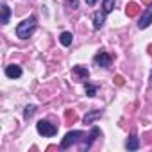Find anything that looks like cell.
<instances>
[{
	"mask_svg": "<svg viewBox=\"0 0 152 152\" xmlns=\"http://www.w3.org/2000/svg\"><path fill=\"white\" fill-rule=\"evenodd\" d=\"M36 27H38L36 16H29V18H25L22 23H18V27H16V36H18L20 39H29V38L34 34Z\"/></svg>",
	"mask_w": 152,
	"mask_h": 152,
	"instance_id": "obj_1",
	"label": "cell"
},
{
	"mask_svg": "<svg viewBox=\"0 0 152 152\" xmlns=\"http://www.w3.org/2000/svg\"><path fill=\"white\" fill-rule=\"evenodd\" d=\"M81 138H84V132L83 131H70V132H66L64 134V138L61 140V145H59V148H68V147H72L73 143H77Z\"/></svg>",
	"mask_w": 152,
	"mask_h": 152,
	"instance_id": "obj_2",
	"label": "cell"
},
{
	"mask_svg": "<svg viewBox=\"0 0 152 152\" xmlns=\"http://www.w3.org/2000/svg\"><path fill=\"white\" fill-rule=\"evenodd\" d=\"M36 131L41 134V136H47V138H52L57 134V127L54 124H50L48 120H39L36 124Z\"/></svg>",
	"mask_w": 152,
	"mask_h": 152,
	"instance_id": "obj_3",
	"label": "cell"
},
{
	"mask_svg": "<svg viewBox=\"0 0 152 152\" xmlns=\"http://www.w3.org/2000/svg\"><path fill=\"white\" fill-rule=\"evenodd\" d=\"M97 138H100V129H99V127H91L90 134L84 138V141H83V145H81V152L90 150V148H91V145L95 143V140H97Z\"/></svg>",
	"mask_w": 152,
	"mask_h": 152,
	"instance_id": "obj_4",
	"label": "cell"
},
{
	"mask_svg": "<svg viewBox=\"0 0 152 152\" xmlns=\"http://www.w3.org/2000/svg\"><path fill=\"white\" fill-rule=\"evenodd\" d=\"M93 63H95L99 68H109V66H111V63H113V57H111L107 52L100 50V52H97V54H95Z\"/></svg>",
	"mask_w": 152,
	"mask_h": 152,
	"instance_id": "obj_5",
	"label": "cell"
},
{
	"mask_svg": "<svg viewBox=\"0 0 152 152\" xmlns=\"http://www.w3.org/2000/svg\"><path fill=\"white\" fill-rule=\"evenodd\" d=\"M150 23H152V4H150V6H148V9H145V13L141 15L140 22H138V27L143 31V29H147Z\"/></svg>",
	"mask_w": 152,
	"mask_h": 152,
	"instance_id": "obj_6",
	"label": "cell"
},
{
	"mask_svg": "<svg viewBox=\"0 0 152 152\" xmlns=\"http://www.w3.org/2000/svg\"><path fill=\"white\" fill-rule=\"evenodd\" d=\"M106 11L102 9V11H97V13H93V29L95 31H100L102 29V25L106 23Z\"/></svg>",
	"mask_w": 152,
	"mask_h": 152,
	"instance_id": "obj_7",
	"label": "cell"
},
{
	"mask_svg": "<svg viewBox=\"0 0 152 152\" xmlns=\"http://www.w3.org/2000/svg\"><path fill=\"white\" fill-rule=\"evenodd\" d=\"M72 72H73L75 77H77V81H86V79H88V75H90L88 68H86V66H81V64L73 66V68H72Z\"/></svg>",
	"mask_w": 152,
	"mask_h": 152,
	"instance_id": "obj_8",
	"label": "cell"
},
{
	"mask_svg": "<svg viewBox=\"0 0 152 152\" xmlns=\"http://www.w3.org/2000/svg\"><path fill=\"white\" fill-rule=\"evenodd\" d=\"M6 75L9 79H18V77H22V68L18 64H9V66H6Z\"/></svg>",
	"mask_w": 152,
	"mask_h": 152,
	"instance_id": "obj_9",
	"label": "cell"
},
{
	"mask_svg": "<svg viewBox=\"0 0 152 152\" xmlns=\"http://www.w3.org/2000/svg\"><path fill=\"white\" fill-rule=\"evenodd\" d=\"M102 116V109H93V111H90V113H86L84 115V118H83V122L86 124V125H90V124H93L97 118H100Z\"/></svg>",
	"mask_w": 152,
	"mask_h": 152,
	"instance_id": "obj_10",
	"label": "cell"
},
{
	"mask_svg": "<svg viewBox=\"0 0 152 152\" xmlns=\"http://www.w3.org/2000/svg\"><path fill=\"white\" fill-rule=\"evenodd\" d=\"M125 148H127V150H138V148H140V141H138V138H136L134 134L127 138V141H125Z\"/></svg>",
	"mask_w": 152,
	"mask_h": 152,
	"instance_id": "obj_11",
	"label": "cell"
},
{
	"mask_svg": "<svg viewBox=\"0 0 152 152\" xmlns=\"http://www.w3.org/2000/svg\"><path fill=\"white\" fill-rule=\"evenodd\" d=\"M59 41H61V45H63V47H70V45H72V41H73V36H72V32H68V31L61 32V36H59Z\"/></svg>",
	"mask_w": 152,
	"mask_h": 152,
	"instance_id": "obj_12",
	"label": "cell"
},
{
	"mask_svg": "<svg viewBox=\"0 0 152 152\" xmlns=\"http://www.w3.org/2000/svg\"><path fill=\"white\" fill-rule=\"evenodd\" d=\"M125 13H127V16H136L138 13H140V6L136 4V2H129L127 4V7H125Z\"/></svg>",
	"mask_w": 152,
	"mask_h": 152,
	"instance_id": "obj_13",
	"label": "cell"
},
{
	"mask_svg": "<svg viewBox=\"0 0 152 152\" xmlns=\"http://www.w3.org/2000/svg\"><path fill=\"white\" fill-rule=\"evenodd\" d=\"M0 11H2V25L9 23V16H11V9H9V6H7V4H2Z\"/></svg>",
	"mask_w": 152,
	"mask_h": 152,
	"instance_id": "obj_14",
	"label": "cell"
},
{
	"mask_svg": "<svg viewBox=\"0 0 152 152\" xmlns=\"http://www.w3.org/2000/svg\"><path fill=\"white\" fill-rule=\"evenodd\" d=\"M34 113H36V106H34V104H29V106H25V109H23V118L29 120V118L34 116Z\"/></svg>",
	"mask_w": 152,
	"mask_h": 152,
	"instance_id": "obj_15",
	"label": "cell"
},
{
	"mask_svg": "<svg viewBox=\"0 0 152 152\" xmlns=\"http://www.w3.org/2000/svg\"><path fill=\"white\" fill-rule=\"evenodd\" d=\"M115 4H116L115 0H102V9H104V11L109 15V13L115 9Z\"/></svg>",
	"mask_w": 152,
	"mask_h": 152,
	"instance_id": "obj_16",
	"label": "cell"
},
{
	"mask_svg": "<svg viewBox=\"0 0 152 152\" xmlns=\"http://www.w3.org/2000/svg\"><path fill=\"white\" fill-rule=\"evenodd\" d=\"M86 95H88V97H95V95H97V86L86 83Z\"/></svg>",
	"mask_w": 152,
	"mask_h": 152,
	"instance_id": "obj_17",
	"label": "cell"
},
{
	"mask_svg": "<svg viewBox=\"0 0 152 152\" xmlns=\"http://www.w3.org/2000/svg\"><path fill=\"white\" fill-rule=\"evenodd\" d=\"M66 6L72 9H77L79 7V0H66Z\"/></svg>",
	"mask_w": 152,
	"mask_h": 152,
	"instance_id": "obj_18",
	"label": "cell"
},
{
	"mask_svg": "<svg viewBox=\"0 0 152 152\" xmlns=\"http://www.w3.org/2000/svg\"><path fill=\"white\" fill-rule=\"evenodd\" d=\"M115 84L116 86H122L124 84V77H122V75H116V77H115Z\"/></svg>",
	"mask_w": 152,
	"mask_h": 152,
	"instance_id": "obj_19",
	"label": "cell"
},
{
	"mask_svg": "<svg viewBox=\"0 0 152 152\" xmlns=\"http://www.w3.org/2000/svg\"><path fill=\"white\" fill-rule=\"evenodd\" d=\"M66 118L73 122V120H75V113H73V111H68V113H66Z\"/></svg>",
	"mask_w": 152,
	"mask_h": 152,
	"instance_id": "obj_20",
	"label": "cell"
},
{
	"mask_svg": "<svg viewBox=\"0 0 152 152\" xmlns=\"http://www.w3.org/2000/svg\"><path fill=\"white\" fill-rule=\"evenodd\" d=\"M95 2H97V0H86V4H88V6H95Z\"/></svg>",
	"mask_w": 152,
	"mask_h": 152,
	"instance_id": "obj_21",
	"label": "cell"
},
{
	"mask_svg": "<svg viewBox=\"0 0 152 152\" xmlns=\"http://www.w3.org/2000/svg\"><path fill=\"white\" fill-rule=\"evenodd\" d=\"M143 4H145V6H150V4H152V0H143Z\"/></svg>",
	"mask_w": 152,
	"mask_h": 152,
	"instance_id": "obj_22",
	"label": "cell"
},
{
	"mask_svg": "<svg viewBox=\"0 0 152 152\" xmlns=\"http://www.w3.org/2000/svg\"><path fill=\"white\" fill-rule=\"evenodd\" d=\"M148 52H150V54H152V45H148Z\"/></svg>",
	"mask_w": 152,
	"mask_h": 152,
	"instance_id": "obj_23",
	"label": "cell"
},
{
	"mask_svg": "<svg viewBox=\"0 0 152 152\" xmlns=\"http://www.w3.org/2000/svg\"><path fill=\"white\" fill-rule=\"evenodd\" d=\"M150 83H152V75H150Z\"/></svg>",
	"mask_w": 152,
	"mask_h": 152,
	"instance_id": "obj_24",
	"label": "cell"
}]
</instances>
